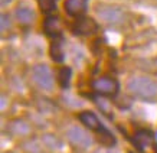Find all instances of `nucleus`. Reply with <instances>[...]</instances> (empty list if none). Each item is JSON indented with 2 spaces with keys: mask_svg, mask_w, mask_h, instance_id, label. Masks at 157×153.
<instances>
[{
  "mask_svg": "<svg viewBox=\"0 0 157 153\" xmlns=\"http://www.w3.org/2000/svg\"><path fill=\"white\" fill-rule=\"evenodd\" d=\"M127 88L133 96L141 100H154L157 97V82L147 76H133L127 82Z\"/></svg>",
  "mask_w": 157,
  "mask_h": 153,
  "instance_id": "f257e3e1",
  "label": "nucleus"
},
{
  "mask_svg": "<svg viewBox=\"0 0 157 153\" xmlns=\"http://www.w3.org/2000/svg\"><path fill=\"white\" fill-rule=\"evenodd\" d=\"M32 80L39 88L42 90H52L53 87V75L52 71L48 65L45 64H39V65H35L33 69H32Z\"/></svg>",
  "mask_w": 157,
  "mask_h": 153,
  "instance_id": "f03ea898",
  "label": "nucleus"
},
{
  "mask_svg": "<svg viewBox=\"0 0 157 153\" xmlns=\"http://www.w3.org/2000/svg\"><path fill=\"white\" fill-rule=\"evenodd\" d=\"M67 137L75 147L79 149H88L94 142L91 134L82 127H79V126H71L67 130Z\"/></svg>",
  "mask_w": 157,
  "mask_h": 153,
  "instance_id": "7ed1b4c3",
  "label": "nucleus"
},
{
  "mask_svg": "<svg viewBox=\"0 0 157 153\" xmlns=\"http://www.w3.org/2000/svg\"><path fill=\"white\" fill-rule=\"evenodd\" d=\"M92 88L100 92V94H104V96H111V94H115L118 91V84L111 80V78H98L92 82Z\"/></svg>",
  "mask_w": 157,
  "mask_h": 153,
  "instance_id": "20e7f679",
  "label": "nucleus"
},
{
  "mask_svg": "<svg viewBox=\"0 0 157 153\" xmlns=\"http://www.w3.org/2000/svg\"><path fill=\"white\" fill-rule=\"evenodd\" d=\"M72 29L76 35H90L97 30V23L91 18H79L72 25Z\"/></svg>",
  "mask_w": 157,
  "mask_h": 153,
  "instance_id": "39448f33",
  "label": "nucleus"
},
{
  "mask_svg": "<svg viewBox=\"0 0 157 153\" xmlns=\"http://www.w3.org/2000/svg\"><path fill=\"white\" fill-rule=\"evenodd\" d=\"M88 0H65L63 7L69 16H79L86 10Z\"/></svg>",
  "mask_w": 157,
  "mask_h": 153,
  "instance_id": "423d86ee",
  "label": "nucleus"
},
{
  "mask_svg": "<svg viewBox=\"0 0 157 153\" xmlns=\"http://www.w3.org/2000/svg\"><path fill=\"white\" fill-rule=\"evenodd\" d=\"M98 14L101 19H104L108 23H120L124 19L123 12L117 7H104V9L98 10Z\"/></svg>",
  "mask_w": 157,
  "mask_h": 153,
  "instance_id": "0eeeda50",
  "label": "nucleus"
},
{
  "mask_svg": "<svg viewBox=\"0 0 157 153\" xmlns=\"http://www.w3.org/2000/svg\"><path fill=\"white\" fill-rule=\"evenodd\" d=\"M78 119H79V121H81L82 124L85 126V127H88L90 130H98L100 131L102 129L98 117L92 111H82V113L78 114Z\"/></svg>",
  "mask_w": 157,
  "mask_h": 153,
  "instance_id": "6e6552de",
  "label": "nucleus"
},
{
  "mask_svg": "<svg viewBox=\"0 0 157 153\" xmlns=\"http://www.w3.org/2000/svg\"><path fill=\"white\" fill-rule=\"evenodd\" d=\"M153 142H154V136L147 130H140L134 136V143L137 144V147L141 149V150L148 147V146H151Z\"/></svg>",
  "mask_w": 157,
  "mask_h": 153,
  "instance_id": "1a4fd4ad",
  "label": "nucleus"
},
{
  "mask_svg": "<svg viewBox=\"0 0 157 153\" xmlns=\"http://www.w3.org/2000/svg\"><path fill=\"white\" fill-rule=\"evenodd\" d=\"M14 14H16V19L19 20V23L22 25H30L35 20V12L26 6H19Z\"/></svg>",
  "mask_w": 157,
  "mask_h": 153,
  "instance_id": "9d476101",
  "label": "nucleus"
},
{
  "mask_svg": "<svg viewBox=\"0 0 157 153\" xmlns=\"http://www.w3.org/2000/svg\"><path fill=\"white\" fill-rule=\"evenodd\" d=\"M9 130L14 136H26L30 131V127H29L28 123H25L23 120H14V121L10 123Z\"/></svg>",
  "mask_w": 157,
  "mask_h": 153,
  "instance_id": "9b49d317",
  "label": "nucleus"
},
{
  "mask_svg": "<svg viewBox=\"0 0 157 153\" xmlns=\"http://www.w3.org/2000/svg\"><path fill=\"white\" fill-rule=\"evenodd\" d=\"M45 30L46 33L51 36H56L61 33V28H59V20L53 16H49L48 19L45 20Z\"/></svg>",
  "mask_w": 157,
  "mask_h": 153,
  "instance_id": "f8f14e48",
  "label": "nucleus"
},
{
  "mask_svg": "<svg viewBox=\"0 0 157 153\" xmlns=\"http://www.w3.org/2000/svg\"><path fill=\"white\" fill-rule=\"evenodd\" d=\"M42 142L46 147L52 149V150H61L62 149V142L59 139H56L55 136H52V134H46L42 139Z\"/></svg>",
  "mask_w": 157,
  "mask_h": 153,
  "instance_id": "ddd939ff",
  "label": "nucleus"
},
{
  "mask_svg": "<svg viewBox=\"0 0 157 153\" xmlns=\"http://www.w3.org/2000/svg\"><path fill=\"white\" fill-rule=\"evenodd\" d=\"M51 57H52V59L55 62H62L63 61V51L61 48V43L56 42V41L51 46Z\"/></svg>",
  "mask_w": 157,
  "mask_h": 153,
  "instance_id": "4468645a",
  "label": "nucleus"
},
{
  "mask_svg": "<svg viewBox=\"0 0 157 153\" xmlns=\"http://www.w3.org/2000/svg\"><path fill=\"white\" fill-rule=\"evenodd\" d=\"M71 82V68L69 67H63L59 71V84L62 88H67Z\"/></svg>",
  "mask_w": 157,
  "mask_h": 153,
  "instance_id": "2eb2a0df",
  "label": "nucleus"
},
{
  "mask_svg": "<svg viewBox=\"0 0 157 153\" xmlns=\"http://www.w3.org/2000/svg\"><path fill=\"white\" fill-rule=\"evenodd\" d=\"M40 9L43 10V13L51 14L52 12L56 10V2L55 0H38Z\"/></svg>",
  "mask_w": 157,
  "mask_h": 153,
  "instance_id": "dca6fc26",
  "label": "nucleus"
},
{
  "mask_svg": "<svg viewBox=\"0 0 157 153\" xmlns=\"http://www.w3.org/2000/svg\"><path fill=\"white\" fill-rule=\"evenodd\" d=\"M25 150L28 153H42V149L40 146H38L36 142H29V143L25 144Z\"/></svg>",
  "mask_w": 157,
  "mask_h": 153,
  "instance_id": "f3484780",
  "label": "nucleus"
},
{
  "mask_svg": "<svg viewBox=\"0 0 157 153\" xmlns=\"http://www.w3.org/2000/svg\"><path fill=\"white\" fill-rule=\"evenodd\" d=\"M10 26H12V22H10V16L9 14L3 13L2 14V32H6L9 30Z\"/></svg>",
  "mask_w": 157,
  "mask_h": 153,
  "instance_id": "a211bd4d",
  "label": "nucleus"
}]
</instances>
